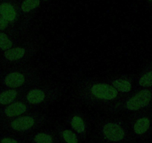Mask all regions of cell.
Here are the masks:
<instances>
[{"instance_id":"cell-4","label":"cell","mask_w":152,"mask_h":143,"mask_svg":"<svg viewBox=\"0 0 152 143\" xmlns=\"http://www.w3.org/2000/svg\"><path fill=\"white\" fill-rule=\"evenodd\" d=\"M152 103V87L137 88L132 93L122 98L120 101L105 110L110 113L119 111L135 112L145 109Z\"/></svg>"},{"instance_id":"cell-6","label":"cell","mask_w":152,"mask_h":143,"mask_svg":"<svg viewBox=\"0 0 152 143\" xmlns=\"http://www.w3.org/2000/svg\"><path fill=\"white\" fill-rule=\"evenodd\" d=\"M104 79L123 96L137 90L136 76L128 74H116L104 77Z\"/></svg>"},{"instance_id":"cell-13","label":"cell","mask_w":152,"mask_h":143,"mask_svg":"<svg viewBox=\"0 0 152 143\" xmlns=\"http://www.w3.org/2000/svg\"><path fill=\"white\" fill-rule=\"evenodd\" d=\"M69 125L73 131L78 134H83L86 132L87 125L85 119L81 113L74 112L71 114L69 119Z\"/></svg>"},{"instance_id":"cell-15","label":"cell","mask_w":152,"mask_h":143,"mask_svg":"<svg viewBox=\"0 0 152 143\" xmlns=\"http://www.w3.org/2000/svg\"><path fill=\"white\" fill-rule=\"evenodd\" d=\"M40 5V0H24L20 5V9L24 14H28Z\"/></svg>"},{"instance_id":"cell-3","label":"cell","mask_w":152,"mask_h":143,"mask_svg":"<svg viewBox=\"0 0 152 143\" xmlns=\"http://www.w3.org/2000/svg\"><path fill=\"white\" fill-rule=\"evenodd\" d=\"M43 78L44 75L37 66L26 63L8 72L3 78V84L7 88L28 89Z\"/></svg>"},{"instance_id":"cell-5","label":"cell","mask_w":152,"mask_h":143,"mask_svg":"<svg viewBox=\"0 0 152 143\" xmlns=\"http://www.w3.org/2000/svg\"><path fill=\"white\" fill-rule=\"evenodd\" d=\"M30 36L22 44L4 51V58L11 63H27L40 49V43L34 37Z\"/></svg>"},{"instance_id":"cell-11","label":"cell","mask_w":152,"mask_h":143,"mask_svg":"<svg viewBox=\"0 0 152 143\" xmlns=\"http://www.w3.org/2000/svg\"><path fill=\"white\" fill-rule=\"evenodd\" d=\"M27 89H10L5 90L0 93V104H10L13 102L23 100L25 92Z\"/></svg>"},{"instance_id":"cell-7","label":"cell","mask_w":152,"mask_h":143,"mask_svg":"<svg viewBox=\"0 0 152 143\" xmlns=\"http://www.w3.org/2000/svg\"><path fill=\"white\" fill-rule=\"evenodd\" d=\"M134 113L135 117L132 124L134 134L137 136L148 134L152 130V108L151 106Z\"/></svg>"},{"instance_id":"cell-20","label":"cell","mask_w":152,"mask_h":143,"mask_svg":"<svg viewBox=\"0 0 152 143\" xmlns=\"http://www.w3.org/2000/svg\"><path fill=\"white\" fill-rule=\"evenodd\" d=\"M1 143H18V142L14 139L5 137V138H3L1 140Z\"/></svg>"},{"instance_id":"cell-10","label":"cell","mask_w":152,"mask_h":143,"mask_svg":"<svg viewBox=\"0 0 152 143\" xmlns=\"http://www.w3.org/2000/svg\"><path fill=\"white\" fill-rule=\"evenodd\" d=\"M33 107L26 103L24 100H20L6 105L3 109V114L9 119H14L16 117L29 113L31 110H34Z\"/></svg>"},{"instance_id":"cell-14","label":"cell","mask_w":152,"mask_h":143,"mask_svg":"<svg viewBox=\"0 0 152 143\" xmlns=\"http://www.w3.org/2000/svg\"><path fill=\"white\" fill-rule=\"evenodd\" d=\"M0 16L10 23H14L17 19L18 14L14 5L8 2H3L0 5Z\"/></svg>"},{"instance_id":"cell-21","label":"cell","mask_w":152,"mask_h":143,"mask_svg":"<svg viewBox=\"0 0 152 143\" xmlns=\"http://www.w3.org/2000/svg\"><path fill=\"white\" fill-rule=\"evenodd\" d=\"M146 1H147V2H148L149 5H150L151 7V8H152V0H146Z\"/></svg>"},{"instance_id":"cell-9","label":"cell","mask_w":152,"mask_h":143,"mask_svg":"<svg viewBox=\"0 0 152 143\" xmlns=\"http://www.w3.org/2000/svg\"><path fill=\"white\" fill-rule=\"evenodd\" d=\"M40 119L35 114L30 113H25L21 116L16 117L10 122V128L15 131L23 132L32 129L37 123V121Z\"/></svg>"},{"instance_id":"cell-12","label":"cell","mask_w":152,"mask_h":143,"mask_svg":"<svg viewBox=\"0 0 152 143\" xmlns=\"http://www.w3.org/2000/svg\"><path fill=\"white\" fill-rule=\"evenodd\" d=\"M137 88H150L152 87V62L148 64L136 76Z\"/></svg>"},{"instance_id":"cell-18","label":"cell","mask_w":152,"mask_h":143,"mask_svg":"<svg viewBox=\"0 0 152 143\" xmlns=\"http://www.w3.org/2000/svg\"><path fill=\"white\" fill-rule=\"evenodd\" d=\"M53 142L52 136L46 133H38L34 136V143H53Z\"/></svg>"},{"instance_id":"cell-2","label":"cell","mask_w":152,"mask_h":143,"mask_svg":"<svg viewBox=\"0 0 152 143\" xmlns=\"http://www.w3.org/2000/svg\"><path fill=\"white\" fill-rule=\"evenodd\" d=\"M64 92L65 87L62 83L45 78L28 87L23 100L36 109L58 101L64 96Z\"/></svg>"},{"instance_id":"cell-16","label":"cell","mask_w":152,"mask_h":143,"mask_svg":"<svg viewBox=\"0 0 152 143\" xmlns=\"http://www.w3.org/2000/svg\"><path fill=\"white\" fill-rule=\"evenodd\" d=\"M14 42L9 35L5 32H0V49L2 51H6L14 47Z\"/></svg>"},{"instance_id":"cell-8","label":"cell","mask_w":152,"mask_h":143,"mask_svg":"<svg viewBox=\"0 0 152 143\" xmlns=\"http://www.w3.org/2000/svg\"><path fill=\"white\" fill-rule=\"evenodd\" d=\"M102 134L105 139L114 142L123 140L126 135L123 127L113 121H107L102 125Z\"/></svg>"},{"instance_id":"cell-17","label":"cell","mask_w":152,"mask_h":143,"mask_svg":"<svg viewBox=\"0 0 152 143\" xmlns=\"http://www.w3.org/2000/svg\"><path fill=\"white\" fill-rule=\"evenodd\" d=\"M61 137L65 143H78L76 134L69 129H64L61 131Z\"/></svg>"},{"instance_id":"cell-1","label":"cell","mask_w":152,"mask_h":143,"mask_svg":"<svg viewBox=\"0 0 152 143\" xmlns=\"http://www.w3.org/2000/svg\"><path fill=\"white\" fill-rule=\"evenodd\" d=\"M72 101L80 105L106 109L120 101L123 96L103 78H82L74 84Z\"/></svg>"},{"instance_id":"cell-19","label":"cell","mask_w":152,"mask_h":143,"mask_svg":"<svg viewBox=\"0 0 152 143\" xmlns=\"http://www.w3.org/2000/svg\"><path fill=\"white\" fill-rule=\"evenodd\" d=\"M9 21L5 19L4 17H2V16H0V31H4V30H6L7 28H8L10 25Z\"/></svg>"},{"instance_id":"cell-22","label":"cell","mask_w":152,"mask_h":143,"mask_svg":"<svg viewBox=\"0 0 152 143\" xmlns=\"http://www.w3.org/2000/svg\"><path fill=\"white\" fill-rule=\"evenodd\" d=\"M40 1H49V0H40Z\"/></svg>"}]
</instances>
